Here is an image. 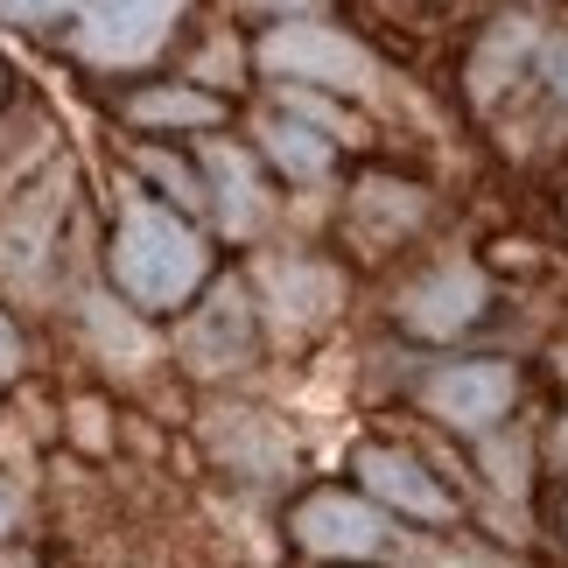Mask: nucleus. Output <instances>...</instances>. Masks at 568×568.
Masks as SVG:
<instances>
[{
    "mask_svg": "<svg viewBox=\"0 0 568 568\" xmlns=\"http://www.w3.org/2000/svg\"><path fill=\"white\" fill-rule=\"evenodd\" d=\"M211 253L183 217H169L162 204H126L120 239H113V281L148 310H169V302H190V288L204 281Z\"/></svg>",
    "mask_w": 568,
    "mask_h": 568,
    "instance_id": "f257e3e1",
    "label": "nucleus"
},
{
    "mask_svg": "<svg viewBox=\"0 0 568 568\" xmlns=\"http://www.w3.org/2000/svg\"><path fill=\"white\" fill-rule=\"evenodd\" d=\"M527 57H540V21H534V14H506V21L485 36V50L470 57V99L491 105V99L513 84V71H519Z\"/></svg>",
    "mask_w": 568,
    "mask_h": 568,
    "instance_id": "1a4fd4ad",
    "label": "nucleus"
},
{
    "mask_svg": "<svg viewBox=\"0 0 568 568\" xmlns=\"http://www.w3.org/2000/svg\"><path fill=\"white\" fill-rule=\"evenodd\" d=\"M204 169H211V183H217V217H225V232H232V239L260 232L267 196H260V176L246 169V155H239V148H225V141H211V148H204Z\"/></svg>",
    "mask_w": 568,
    "mask_h": 568,
    "instance_id": "9b49d317",
    "label": "nucleus"
},
{
    "mask_svg": "<svg viewBox=\"0 0 568 568\" xmlns=\"http://www.w3.org/2000/svg\"><path fill=\"white\" fill-rule=\"evenodd\" d=\"M485 274L470 267V260H449V267H435L428 281H414V288L400 295V323L414 337H456L464 323H477V310H485Z\"/></svg>",
    "mask_w": 568,
    "mask_h": 568,
    "instance_id": "423d86ee",
    "label": "nucleus"
},
{
    "mask_svg": "<svg viewBox=\"0 0 568 568\" xmlns=\"http://www.w3.org/2000/svg\"><path fill=\"white\" fill-rule=\"evenodd\" d=\"M540 78H548V92H555V105H561V120H568V36L540 42Z\"/></svg>",
    "mask_w": 568,
    "mask_h": 568,
    "instance_id": "f3484780",
    "label": "nucleus"
},
{
    "mask_svg": "<svg viewBox=\"0 0 568 568\" xmlns=\"http://www.w3.org/2000/svg\"><path fill=\"white\" fill-rule=\"evenodd\" d=\"M14 365H21V337H14V323L0 316V373H14Z\"/></svg>",
    "mask_w": 568,
    "mask_h": 568,
    "instance_id": "a211bd4d",
    "label": "nucleus"
},
{
    "mask_svg": "<svg viewBox=\"0 0 568 568\" xmlns=\"http://www.w3.org/2000/svg\"><path fill=\"white\" fill-rule=\"evenodd\" d=\"M126 113L141 126H217V99L190 92V84H162V92H141Z\"/></svg>",
    "mask_w": 568,
    "mask_h": 568,
    "instance_id": "4468645a",
    "label": "nucleus"
},
{
    "mask_svg": "<svg viewBox=\"0 0 568 568\" xmlns=\"http://www.w3.org/2000/svg\"><path fill=\"white\" fill-rule=\"evenodd\" d=\"M14 99V71H8V57H0V105Z\"/></svg>",
    "mask_w": 568,
    "mask_h": 568,
    "instance_id": "412c9836",
    "label": "nucleus"
},
{
    "mask_svg": "<svg viewBox=\"0 0 568 568\" xmlns=\"http://www.w3.org/2000/svg\"><path fill=\"white\" fill-rule=\"evenodd\" d=\"M288 113L302 120V126H316V134H337V141H352L358 126L337 113V105H323V99H310V92H288Z\"/></svg>",
    "mask_w": 568,
    "mask_h": 568,
    "instance_id": "dca6fc26",
    "label": "nucleus"
},
{
    "mask_svg": "<svg viewBox=\"0 0 568 568\" xmlns=\"http://www.w3.org/2000/svg\"><path fill=\"white\" fill-rule=\"evenodd\" d=\"M0 568H29V561H0Z\"/></svg>",
    "mask_w": 568,
    "mask_h": 568,
    "instance_id": "b1692460",
    "label": "nucleus"
},
{
    "mask_svg": "<svg viewBox=\"0 0 568 568\" xmlns=\"http://www.w3.org/2000/svg\"><path fill=\"white\" fill-rule=\"evenodd\" d=\"M295 540H302L310 555H337V561L393 555V527H386L373 506L344 498V491H316V498H302V513H295Z\"/></svg>",
    "mask_w": 568,
    "mask_h": 568,
    "instance_id": "20e7f679",
    "label": "nucleus"
},
{
    "mask_svg": "<svg viewBox=\"0 0 568 568\" xmlns=\"http://www.w3.org/2000/svg\"><path fill=\"white\" fill-rule=\"evenodd\" d=\"M513 393H519V379H513L506 358H464V365H443V373L422 386V400L443 414L449 428H491L498 414L513 407Z\"/></svg>",
    "mask_w": 568,
    "mask_h": 568,
    "instance_id": "39448f33",
    "label": "nucleus"
},
{
    "mask_svg": "<svg viewBox=\"0 0 568 568\" xmlns=\"http://www.w3.org/2000/svg\"><path fill=\"white\" fill-rule=\"evenodd\" d=\"M183 358L196 365V373H239V365L253 358V302H246V288H239V281L211 288V302L190 316Z\"/></svg>",
    "mask_w": 568,
    "mask_h": 568,
    "instance_id": "0eeeda50",
    "label": "nucleus"
},
{
    "mask_svg": "<svg viewBox=\"0 0 568 568\" xmlns=\"http://www.w3.org/2000/svg\"><path fill=\"white\" fill-rule=\"evenodd\" d=\"M260 63H267V71H281V78L331 84V92H373V84H379V63L365 57L352 36L323 29V21L267 29V42H260Z\"/></svg>",
    "mask_w": 568,
    "mask_h": 568,
    "instance_id": "7ed1b4c3",
    "label": "nucleus"
},
{
    "mask_svg": "<svg viewBox=\"0 0 568 568\" xmlns=\"http://www.w3.org/2000/svg\"><path fill=\"white\" fill-rule=\"evenodd\" d=\"M14 21H78V50L92 63H141L176 29L183 0H0Z\"/></svg>",
    "mask_w": 568,
    "mask_h": 568,
    "instance_id": "f03ea898",
    "label": "nucleus"
},
{
    "mask_svg": "<svg viewBox=\"0 0 568 568\" xmlns=\"http://www.w3.org/2000/svg\"><path fill=\"white\" fill-rule=\"evenodd\" d=\"M358 477H365V491H379L386 506H400L414 519H449L456 513V498L435 485L407 449H358Z\"/></svg>",
    "mask_w": 568,
    "mask_h": 568,
    "instance_id": "6e6552de",
    "label": "nucleus"
},
{
    "mask_svg": "<svg viewBox=\"0 0 568 568\" xmlns=\"http://www.w3.org/2000/svg\"><path fill=\"white\" fill-rule=\"evenodd\" d=\"M260 141H267V155L288 169L295 183H316L323 169H331V141L316 134V126H302L295 113H281V120H267L260 126Z\"/></svg>",
    "mask_w": 568,
    "mask_h": 568,
    "instance_id": "f8f14e48",
    "label": "nucleus"
},
{
    "mask_svg": "<svg viewBox=\"0 0 568 568\" xmlns=\"http://www.w3.org/2000/svg\"><path fill=\"white\" fill-rule=\"evenodd\" d=\"M443 568H513V561H491V555H456V561H443Z\"/></svg>",
    "mask_w": 568,
    "mask_h": 568,
    "instance_id": "6ab92c4d",
    "label": "nucleus"
},
{
    "mask_svg": "<svg viewBox=\"0 0 568 568\" xmlns=\"http://www.w3.org/2000/svg\"><path fill=\"white\" fill-rule=\"evenodd\" d=\"M555 365H561V379H568V344H561V352H555Z\"/></svg>",
    "mask_w": 568,
    "mask_h": 568,
    "instance_id": "5701e85b",
    "label": "nucleus"
},
{
    "mask_svg": "<svg viewBox=\"0 0 568 568\" xmlns=\"http://www.w3.org/2000/svg\"><path fill=\"white\" fill-rule=\"evenodd\" d=\"M253 8H310V0H253Z\"/></svg>",
    "mask_w": 568,
    "mask_h": 568,
    "instance_id": "4be33fe9",
    "label": "nucleus"
},
{
    "mask_svg": "<svg viewBox=\"0 0 568 568\" xmlns=\"http://www.w3.org/2000/svg\"><path fill=\"white\" fill-rule=\"evenodd\" d=\"M211 435H217V449H225V456L253 464V443H260V435H274V428H267V414H217ZM281 464H288V443H267V470H281Z\"/></svg>",
    "mask_w": 568,
    "mask_h": 568,
    "instance_id": "2eb2a0df",
    "label": "nucleus"
},
{
    "mask_svg": "<svg viewBox=\"0 0 568 568\" xmlns=\"http://www.w3.org/2000/svg\"><path fill=\"white\" fill-rule=\"evenodd\" d=\"M260 288L281 310V323H323L337 310V274L323 267H302V260H267L260 267Z\"/></svg>",
    "mask_w": 568,
    "mask_h": 568,
    "instance_id": "9d476101",
    "label": "nucleus"
},
{
    "mask_svg": "<svg viewBox=\"0 0 568 568\" xmlns=\"http://www.w3.org/2000/svg\"><path fill=\"white\" fill-rule=\"evenodd\" d=\"M14 527V498H8V485H0V534Z\"/></svg>",
    "mask_w": 568,
    "mask_h": 568,
    "instance_id": "aec40b11",
    "label": "nucleus"
},
{
    "mask_svg": "<svg viewBox=\"0 0 568 568\" xmlns=\"http://www.w3.org/2000/svg\"><path fill=\"white\" fill-rule=\"evenodd\" d=\"M422 211H428V196L414 183H358L352 225H365V232H407V225H422Z\"/></svg>",
    "mask_w": 568,
    "mask_h": 568,
    "instance_id": "ddd939ff",
    "label": "nucleus"
}]
</instances>
